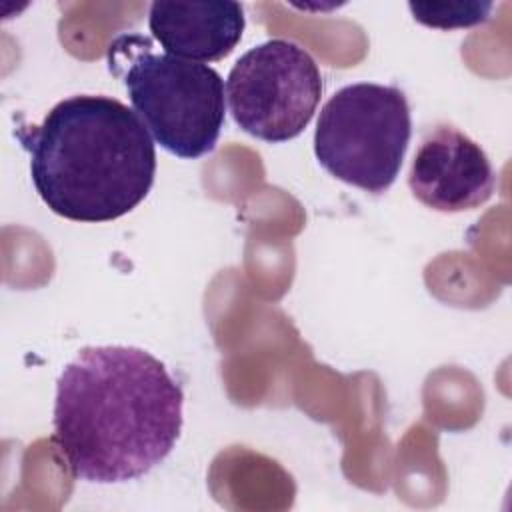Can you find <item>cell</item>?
<instances>
[{
    "mask_svg": "<svg viewBox=\"0 0 512 512\" xmlns=\"http://www.w3.org/2000/svg\"><path fill=\"white\" fill-rule=\"evenodd\" d=\"M182 406L180 384L150 352L86 346L58 376L52 440L78 480H134L172 452Z\"/></svg>",
    "mask_w": 512,
    "mask_h": 512,
    "instance_id": "cell-1",
    "label": "cell"
},
{
    "mask_svg": "<svg viewBox=\"0 0 512 512\" xmlns=\"http://www.w3.org/2000/svg\"><path fill=\"white\" fill-rule=\"evenodd\" d=\"M30 154L42 202L74 222H110L132 212L156 174L152 136L116 98L78 94L60 100L36 126L16 132Z\"/></svg>",
    "mask_w": 512,
    "mask_h": 512,
    "instance_id": "cell-2",
    "label": "cell"
},
{
    "mask_svg": "<svg viewBox=\"0 0 512 512\" xmlns=\"http://www.w3.org/2000/svg\"><path fill=\"white\" fill-rule=\"evenodd\" d=\"M412 134L410 106L396 86L358 82L340 88L322 106L314 154L334 178L370 194L386 192Z\"/></svg>",
    "mask_w": 512,
    "mask_h": 512,
    "instance_id": "cell-3",
    "label": "cell"
},
{
    "mask_svg": "<svg viewBox=\"0 0 512 512\" xmlns=\"http://www.w3.org/2000/svg\"><path fill=\"white\" fill-rule=\"evenodd\" d=\"M124 86L152 138L178 158L214 150L226 118L222 76L192 60L142 50L132 56Z\"/></svg>",
    "mask_w": 512,
    "mask_h": 512,
    "instance_id": "cell-4",
    "label": "cell"
},
{
    "mask_svg": "<svg viewBox=\"0 0 512 512\" xmlns=\"http://www.w3.org/2000/svg\"><path fill=\"white\" fill-rule=\"evenodd\" d=\"M316 60L296 42L272 38L242 54L226 78L234 122L264 142L296 138L322 98Z\"/></svg>",
    "mask_w": 512,
    "mask_h": 512,
    "instance_id": "cell-5",
    "label": "cell"
},
{
    "mask_svg": "<svg viewBox=\"0 0 512 512\" xmlns=\"http://www.w3.org/2000/svg\"><path fill=\"white\" fill-rule=\"evenodd\" d=\"M408 186L432 210L464 212L490 200L496 174L480 144L456 126L438 124L416 148Z\"/></svg>",
    "mask_w": 512,
    "mask_h": 512,
    "instance_id": "cell-6",
    "label": "cell"
},
{
    "mask_svg": "<svg viewBox=\"0 0 512 512\" xmlns=\"http://www.w3.org/2000/svg\"><path fill=\"white\" fill-rule=\"evenodd\" d=\"M246 20L238 2L156 0L148 10V28L166 54L216 62L226 58L242 38Z\"/></svg>",
    "mask_w": 512,
    "mask_h": 512,
    "instance_id": "cell-7",
    "label": "cell"
},
{
    "mask_svg": "<svg viewBox=\"0 0 512 512\" xmlns=\"http://www.w3.org/2000/svg\"><path fill=\"white\" fill-rule=\"evenodd\" d=\"M408 8L416 22L438 28H470L488 20L492 2H408Z\"/></svg>",
    "mask_w": 512,
    "mask_h": 512,
    "instance_id": "cell-8",
    "label": "cell"
}]
</instances>
